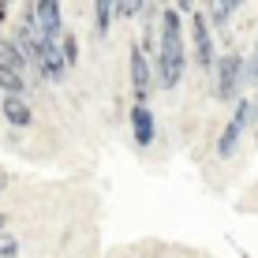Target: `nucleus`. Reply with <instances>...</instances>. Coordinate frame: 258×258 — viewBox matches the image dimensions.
Masks as SVG:
<instances>
[{"mask_svg":"<svg viewBox=\"0 0 258 258\" xmlns=\"http://www.w3.org/2000/svg\"><path fill=\"white\" fill-rule=\"evenodd\" d=\"M161 38H157V86L161 90H176L183 83V71H187V38H183V12L176 4L161 8Z\"/></svg>","mask_w":258,"mask_h":258,"instance_id":"obj_1","label":"nucleus"},{"mask_svg":"<svg viewBox=\"0 0 258 258\" xmlns=\"http://www.w3.org/2000/svg\"><path fill=\"white\" fill-rule=\"evenodd\" d=\"M247 83V60L239 56V52H225V56L217 60V83H213V94L221 97V101H236L239 86Z\"/></svg>","mask_w":258,"mask_h":258,"instance_id":"obj_2","label":"nucleus"},{"mask_svg":"<svg viewBox=\"0 0 258 258\" xmlns=\"http://www.w3.org/2000/svg\"><path fill=\"white\" fill-rule=\"evenodd\" d=\"M191 52H195V64L202 71H217V45H213V34H210V19L202 12H191Z\"/></svg>","mask_w":258,"mask_h":258,"instance_id":"obj_3","label":"nucleus"},{"mask_svg":"<svg viewBox=\"0 0 258 258\" xmlns=\"http://www.w3.org/2000/svg\"><path fill=\"white\" fill-rule=\"evenodd\" d=\"M251 123H254V101H236L232 120L225 123V131H221V139H217V154L221 157H232L236 146H239V135H243Z\"/></svg>","mask_w":258,"mask_h":258,"instance_id":"obj_4","label":"nucleus"},{"mask_svg":"<svg viewBox=\"0 0 258 258\" xmlns=\"http://www.w3.org/2000/svg\"><path fill=\"white\" fill-rule=\"evenodd\" d=\"M157 75H154V64H150L146 49L142 45H131V90H135V105H146V94L154 90Z\"/></svg>","mask_w":258,"mask_h":258,"instance_id":"obj_5","label":"nucleus"},{"mask_svg":"<svg viewBox=\"0 0 258 258\" xmlns=\"http://www.w3.org/2000/svg\"><path fill=\"white\" fill-rule=\"evenodd\" d=\"M34 15H38V34L45 41H60L64 38V19H60V4L56 0H38V4H34Z\"/></svg>","mask_w":258,"mask_h":258,"instance_id":"obj_6","label":"nucleus"},{"mask_svg":"<svg viewBox=\"0 0 258 258\" xmlns=\"http://www.w3.org/2000/svg\"><path fill=\"white\" fill-rule=\"evenodd\" d=\"M131 135H135V146H154L157 139V120L150 105H131Z\"/></svg>","mask_w":258,"mask_h":258,"instance_id":"obj_7","label":"nucleus"},{"mask_svg":"<svg viewBox=\"0 0 258 258\" xmlns=\"http://www.w3.org/2000/svg\"><path fill=\"white\" fill-rule=\"evenodd\" d=\"M41 75L49 79V83H64V75H68V60H64V52H60V41H49L45 45V56H41Z\"/></svg>","mask_w":258,"mask_h":258,"instance_id":"obj_8","label":"nucleus"},{"mask_svg":"<svg viewBox=\"0 0 258 258\" xmlns=\"http://www.w3.org/2000/svg\"><path fill=\"white\" fill-rule=\"evenodd\" d=\"M0 116H4L8 123H12L15 131H23V127H30L34 109L26 105V97H4V109H0Z\"/></svg>","mask_w":258,"mask_h":258,"instance_id":"obj_9","label":"nucleus"},{"mask_svg":"<svg viewBox=\"0 0 258 258\" xmlns=\"http://www.w3.org/2000/svg\"><path fill=\"white\" fill-rule=\"evenodd\" d=\"M0 64L4 68H15V71H26V52L19 49V41L15 38H0Z\"/></svg>","mask_w":258,"mask_h":258,"instance_id":"obj_10","label":"nucleus"},{"mask_svg":"<svg viewBox=\"0 0 258 258\" xmlns=\"http://www.w3.org/2000/svg\"><path fill=\"white\" fill-rule=\"evenodd\" d=\"M0 94H4V97H23V94H26V79H23V71L0 64Z\"/></svg>","mask_w":258,"mask_h":258,"instance_id":"obj_11","label":"nucleus"},{"mask_svg":"<svg viewBox=\"0 0 258 258\" xmlns=\"http://www.w3.org/2000/svg\"><path fill=\"white\" fill-rule=\"evenodd\" d=\"M239 0H217V4H210V23L213 26H228V19L236 15Z\"/></svg>","mask_w":258,"mask_h":258,"instance_id":"obj_12","label":"nucleus"},{"mask_svg":"<svg viewBox=\"0 0 258 258\" xmlns=\"http://www.w3.org/2000/svg\"><path fill=\"white\" fill-rule=\"evenodd\" d=\"M94 15H97V34H109L112 15H116V4H112V0H97V4H94Z\"/></svg>","mask_w":258,"mask_h":258,"instance_id":"obj_13","label":"nucleus"},{"mask_svg":"<svg viewBox=\"0 0 258 258\" xmlns=\"http://www.w3.org/2000/svg\"><path fill=\"white\" fill-rule=\"evenodd\" d=\"M60 52H64L68 68L79 64V41H75V34H64V38H60Z\"/></svg>","mask_w":258,"mask_h":258,"instance_id":"obj_14","label":"nucleus"},{"mask_svg":"<svg viewBox=\"0 0 258 258\" xmlns=\"http://www.w3.org/2000/svg\"><path fill=\"white\" fill-rule=\"evenodd\" d=\"M142 12H150V4H142V0H120L116 4V15H123V19H135Z\"/></svg>","mask_w":258,"mask_h":258,"instance_id":"obj_15","label":"nucleus"},{"mask_svg":"<svg viewBox=\"0 0 258 258\" xmlns=\"http://www.w3.org/2000/svg\"><path fill=\"white\" fill-rule=\"evenodd\" d=\"M0 258H19V243H15V236L0 232Z\"/></svg>","mask_w":258,"mask_h":258,"instance_id":"obj_16","label":"nucleus"},{"mask_svg":"<svg viewBox=\"0 0 258 258\" xmlns=\"http://www.w3.org/2000/svg\"><path fill=\"white\" fill-rule=\"evenodd\" d=\"M247 83H258V41H254L251 60H247Z\"/></svg>","mask_w":258,"mask_h":258,"instance_id":"obj_17","label":"nucleus"},{"mask_svg":"<svg viewBox=\"0 0 258 258\" xmlns=\"http://www.w3.org/2000/svg\"><path fill=\"white\" fill-rule=\"evenodd\" d=\"M8 187V172H4V165H0V191Z\"/></svg>","mask_w":258,"mask_h":258,"instance_id":"obj_18","label":"nucleus"},{"mask_svg":"<svg viewBox=\"0 0 258 258\" xmlns=\"http://www.w3.org/2000/svg\"><path fill=\"white\" fill-rule=\"evenodd\" d=\"M4 228H8V213H0V232H4Z\"/></svg>","mask_w":258,"mask_h":258,"instance_id":"obj_19","label":"nucleus"},{"mask_svg":"<svg viewBox=\"0 0 258 258\" xmlns=\"http://www.w3.org/2000/svg\"><path fill=\"white\" fill-rule=\"evenodd\" d=\"M8 19V4H0V23H4Z\"/></svg>","mask_w":258,"mask_h":258,"instance_id":"obj_20","label":"nucleus"},{"mask_svg":"<svg viewBox=\"0 0 258 258\" xmlns=\"http://www.w3.org/2000/svg\"><path fill=\"white\" fill-rule=\"evenodd\" d=\"M254 123H258V94H254Z\"/></svg>","mask_w":258,"mask_h":258,"instance_id":"obj_21","label":"nucleus"},{"mask_svg":"<svg viewBox=\"0 0 258 258\" xmlns=\"http://www.w3.org/2000/svg\"><path fill=\"white\" fill-rule=\"evenodd\" d=\"M0 109H4V94H0Z\"/></svg>","mask_w":258,"mask_h":258,"instance_id":"obj_22","label":"nucleus"}]
</instances>
